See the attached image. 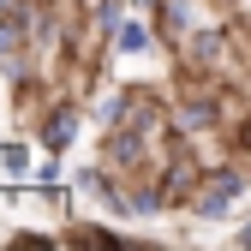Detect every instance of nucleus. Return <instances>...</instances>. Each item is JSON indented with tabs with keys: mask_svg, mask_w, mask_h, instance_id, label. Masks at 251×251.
I'll return each mask as SVG.
<instances>
[{
	"mask_svg": "<svg viewBox=\"0 0 251 251\" xmlns=\"http://www.w3.org/2000/svg\"><path fill=\"white\" fill-rule=\"evenodd\" d=\"M239 185H245L239 174H222V179H215V185H209V198L198 203V215H222V209H227V203L239 198Z\"/></svg>",
	"mask_w": 251,
	"mask_h": 251,
	"instance_id": "1",
	"label": "nucleus"
},
{
	"mask_svg": "<svg viewBox=\"0 0 251 251\" xmlns=\"http://www.w3.org/2000/svg\"><path fill=\"white\" fill-rule=\"evenodd\" d=\"M48 144L60 150V144H72V114H54V126H48Z\"/></svg>",
	"mask_w": 251,
	"mask_h": 251,
	"instance_id": "2",
	"label": "nucleus"
},
{
	"mask_svg": "<svg viewBox=\"0 0 251 251\" xmlns=\"http://www.w3.org/2000/svg\"><path fill=\"white\" fill-rule=\"evenodd\" d=\"M144 42H150V36H144V30H138V24H120V48H126V54H138Z\"/></svg>",
	"mask_w": 251,
	"mask_h": 251,
	"instance_id": "3",
	"label": "nucleus"
},
{
	"mask_svg": "<svg viewBox=\"0 0 251 251\" xmlns=\"http://www.w3.org/2000/svg\"><path fill=\"white\" fill-rule=\"evenodd\" d=\"M239 239H245V245H251V227H245V233H239Z\"/></svg>",
	"mask_w": 251,
	"mask_h": 251,
	"instance_id": "4",
	"label": "nucleus"
},
{
	"mask_svg": "<svg viewBox=\"0 0 251 251\" xmlns=\"http://www.w3.org/2000/svg\"><path fill=\"white\" fill-rule=\"evenodd\" d=\"M0 162H6V155H0Z\"/></svg>",
	"mask_w": 251,
	"mask_h": 251,
	"instance_id": "5",
	"label": "nucleus"
}]
</instances>
